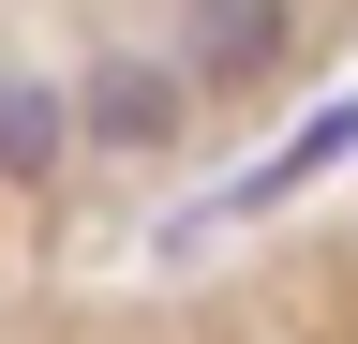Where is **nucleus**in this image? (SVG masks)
<instances>
[{
    "mask_svg": "<svg viewBox=\"0 0 358 344\" xmlns=\"http://www.w3.org/2000/svg\"><path fill=\"white\" fill-rule=\"evenodd\" d=\"M284 60V0H194V15H179V75H268Z\"/></svg>",
    "mask_w": 358,
    "mask_h": 344,
    "instance_id": "2",
    "label": "nucleus"
},
{
    "mask_svg": "<svg viewBox=\"0 0 358 344\" xmlns=\"http://www.w3.org/2000/svg\"><path fill=\"white\" fill-rule=\"evenodd\" d=\"M343 150H358V105H313L299 135H284V150H254V165H239V180H224L209 209H224V225H254V209H284V195H313V180H329Z\"/></svg>",
    "mask_w": 358,
    "mask_h": 344,
    "instance_id": "1",
    "label": "nucleus"
},
{
    "mask_svg": "<svg viewBox=\"0 0 358 344\" xmlns=\"http://www.w3.org/2000/svg\"><path fill=\"white\" fill-rule=\"evenodd\" d=\"M90 135L105 150H164L179 135V60H90Z\"/></svg>",
    "mask_w": 358,
    "mask_h": 344,
    "instance_id": "3",
    "label": "nucleus"
},
{
    "mask_svg": "<svg viewBox=\"0 0 358 344\" xmlns=\"http://www.w3.org/2000/svg\"><path fill=\"white\" fill-rule=\"evenodd\" d=\"M60 150H75V105L45 75H0V180H60Z\"/></svg>",
    "mask_w": 358,
    "mask_h": 344,
    "instance_id": "4",
    "label": "nucleus"
}]
</instances>
